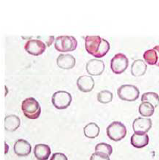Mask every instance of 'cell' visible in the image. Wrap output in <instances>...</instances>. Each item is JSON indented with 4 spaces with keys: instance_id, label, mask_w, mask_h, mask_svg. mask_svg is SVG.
I'll use <instances>...</instances> for the list:
<instances>
[{
    "instance_id": "obj_1",
    "label": "cell",
    "mask_w": 159,
    "mask_h": 160,
    "mask_svg": "<svg viewBox=\"0 0 159 160\" xmlns=\"http://www.w3.org/2000/svg\"><path fill=\"white\" fill-rule=\"evenodd\" d=\"M85 48L87 53L96 58H102L110 50V44L107 40L98 36H87L85 37Z\"/></svg>"
},
{
    "instance_id": "obj_2",
    "label": "cell",
    "mask_w": 159,
    "mask_h": 160,
    "mask_svg": "<svg viewBox=\"0 0 159 160\" xmlns=\"http://www.w3.org/2000/svg\"><path fill=\"white\" fill-rule=\"evenodd\" d=\"M21 110L24 115L30 119H38L41 114L40 103L34 98H28L24 100L21 103Z\"/></svg>"
},
{
    "instance_id": "obj_3",
    "label": "cell",
    "mask_w": 159,
    "mask_h": 160,
    "mask_svg": "<svg viewBox=\"0 0 159 160\" xmlns=\"http://www.w3.org/2000/svg\"><path fill=\"white\" fill-rule=\"evenodd\" d=\"M77 47V41L72 36H60L55 41V48L59 52H69Z\"/></svg>"
},
{
    "instance_id": "obj_4",
    "label": "cell",
    "mask_w": 159,
    "mask_h": 160,
    "mask_svg": "<svg viewBox=\"0 0 159 160\" xmlns=\"http://www.w3.org/2000/svg\"><path fill=\"white\" fill-rule=\"evenodd\" d=\"M108 137L114 141H120L127 135V128L123 123L118 121L111 122L106 128Z\"/></svg>"
},
{
    "instance_id": "obj_5",
    "label": "cell",
    "mask_w": 159,
    "mask_h": 160,
    "mask_svg": "<svg viewBox=\"0 0 159 160\" xmlns=\"http://www.w3.org/2000/svg\"><path fill=\"white\" fill-rule=\"evenodd\" d=\"M118 95L122 101L132 102L140 97V90L133 85H123L118 88Z\"/></svg>"
},
{
    "instance_id": "obj_6",
    "label": "cell",
    "mask_w": 159,
    "mask_h": 160,
    "mask_svg": "<svg viewBox=\"0 0 159 160\" xmlns=\"http://www.w3.org/2000/svg\"><path fill=\"white\" fill-rule=\"evenodd\" d=\"M72 96L69 92L65 91H58L55 92L52 97L53 106L58 110H65L71 105Z\"/></svg>"
},
{
    "instance_id": "obj_7",
    "label": "cell",
    "mask_w": 159,
    "mask_h": 160,
    "mask_svg": "<svg viewBox=\"0 0 159 160\" xmlns=\"http://www.w3.org/2000/svg\"><path fill=\"white\" fill-rule=\"evenodd\" d=\"M129 65L128 58L125 54L118 53L111 61V69L115 74H121L127 69Z\"/></svg>"
},
{
    "instance_id": "obj_8",
    "label": "cell",
    "mask_w": 159,
    "mask_h": 160,
    "mask_svg": "<svg viewBox=\"0 0 159 160\" xmlns=\"http://www.w3.org/2000/svg\"><path fill=\"white\" fill-rule=\"evenodd\" d=\"M46 45L40 39H30L25 44L24 49L31 55L39 56L44 53Z\"/></svg>"
},
{
    "instance_id": "obj_9",
    "label": "cell",
    "mask_w": 159,
    "mask_h": 160,
    "mask_svg": "<svg viewBox=\"0 0 159 160\" xmlns=\"http://www.w3.org/2000/svg\"><path fill=\"white\" fill-rule=\"evenodd\" d=\"M152 126V121L149 118H136L133 122V129L135 134H145Z\"/></svg>"
},
{
    "instance_id": "obj_10",
    "label": "cell",
    "mask_w": 159,
    "mask_h": 160,
    "mask_svg": "<svg viewBox=\"0 0 159 160\" xmlns=\"http://www.w3.org/2000/svg\"><path fill=\"white\" fill-rule=\"evenodd\" d=\"M87 71L91 76H99L105 70V63L102 60L91 59L86 65Z\"/></svg>"
},
{
    "instance_id": "obj_11",
    "label": "cell",
    "mask_w": 159,
    "mask_h": 160,
    "mask_svg": "<svg viewBox=\"0 0 159 160\" xmlns=\"http://www.w3.org/2000/svg\"><path fill=\"white\" fill-rule=\"evenodd\" d=\"M32 147L30 143L27 141L26 140L19 139L14 143V153L18 156H27L31 152Z\"/></svg>"
},
{
    "instance_id": "obj_12",
    "label": "cell",
    "mask_w": 159,
    "mask_h": 160,
    "mask_svg": "<svg viewBox=\"0 0 159 160\" xmlns=\"http://www.w3.org/2000/svg\"><path fill=\"white\" fill-rule=\"evenodd\" d=\"M76 64L75 58L70 54H61L57 58V65L63 70H71Z\"/></svg>"
},
{
    "instance_id": "obj_13",
    "label": "cell",
    "mask_w": 159,
    "mask_h": 160,
    "mask_svg": "<svg viewBox=\"0 0 159 160\" xmlns=\"http://www.w3.org/2000/svg\"><path fill=\"white\" fill-rule=\"evenodd\" d=\"M77 85L80 91L87 93L93 91L95 86V81L92 76H82L77 80Z\"/></svg>"
},
{
    "instance_id": "obj_14",
    "label": "cell",
    "mask_w": 159,
    "mask_h": 160,
    "mask_svg": "<svg viewBox=\"0 0 159 160\" xmlns=\"http://www.w3.org/2000/svg\"><path fill=\"white\" fill-rule=\"evenodd\" d=\"M34 153L37 160H47L51 155V148L47 144L39 143L34 147Z\"/></svg>"
},
{
    "instance_id": "obj_15",
    "label": "cell",
    "mask_w": 159,
    "mask_h": 160,
    "mask_svg": "<svg viewBox=\"0 0 159 160\" xmlns=\"http://www.w3.org/2000/svg\"><path fill=\"white\" fill-rule=\"evenodd\" d=\"M149 142V138L147 134H133L131 136L130 143L133 147L137 149H141L147 146Z\"/></svg>"
},
{
    "instance_id": "obj_16",
    "label": "cell",
    "mask_w": 159,
    "mask_h": 160,
    "mask_svg": "<svg viewBox=\"0 0 159 160\" xmlns=\"http://www.w3.org/2000/svg\"><path fill=\"white\" fill-rule=\"evenodd\" d=\"M131 74L133 76L139 77L145 75L147 70V65L141 59H137L134 61L131 65Z\"/></svg>"
},
{
    "instance_id": "obj_17",
    "label": "cell",
    "mask_w": 159,
    "mask_h": 160,
    "mask_svg": "<svg viewBox=\"0 0 159 160\" xmlns=\"http://www.w3.org/2000/svg\"><path fill=\"white\" fill-rule=\"evenodd\" d=\"M21 125V119L16 115H8L5 118V129L7 132H14Z\"/></svg>"
},
{
    "instance_id": "obj_18",
    "label": "cell",
    "mask_w": 159,
    "mask_h": 160,
    "mask_svg": "<svg viewBox=\"0 0 159 160\" xmlns=\"http://www.w3.org/2000/svg\"><path fill=\"white\" fill-rule=\"evenodd\" d=\"M100 132V128L99 126L95 122H90L89 124H87L83 128V133L84 135L87 138H96L98 137V134Z\"/></svg>"
},
{
    "instance_id": "obj_19",
    "label": "cell",
    "mask_w": 159,
    "mask_h": 160,
    "mask_svg": "<svg viewBox=\"0 0 159 160\" xmlns=\"http://www.w3.org/2000/svg\"><path fill=\"white\" fill-rule=\"evenodd\" d=\"M139 112L143 117H150L154 114L155 107L148 102H142L139 107Z\"/></svg>"
},
{
    "instance_id": "obj_20",
    "label": "cell",
    "mask_w": 159,
    "mask_h": 160,
    "mask_svg": "<svg viewBox=\"0 0 159 160\" xmlns=\"http://www.w3.org/2000/svg\"><path fill=\"white\" fill-rule=\"evenodd\" d=\"M141 101L150 103L155 108L159 105V96L155 92H146L142 95Z\"/></svg>"
},
{
    "instance_id": "obj_21",
    "label": "cell",
    "mask_w": 159,
    "mask_h": 160,
    "mask_svg": "<svg viewBox=\"0 0 159 160\" xmlns=\"http://www.w3.org/2000/svg\"><path fill=\"white\" fill-rule=\"evenodd\" d=\"M143 58L149 65H155L158 62V55L154 48L146 51L143 54Z\"/></svg>"
},
{
    "instance_id": "obj_22",
    "label": "cell",
    "mask_w": 159,
    "mask_h": 160,
    "mask_svg": "<svg viewBox=\"0 0 159 160\" xmlns=\"http://www.w3.org/2000/svg\"><path fill=\"white\" fill-rule=\"evenodd\" d=\"M98 101L102 103H108L112 101L113 94L109 90H102L97 94Z\"/></svg>"
},
{
    "instance_id": "obj_23",
    "label": "cell",
    "mask_w": 159,
    "mask_h": 160,
    "mask_svg": "<svg viewBox=\"0 0 159 160\" xmlns=\"http://www.w3.org/2000/svg\"><path fill=\"white\" fill-rule=\"evenodd\" d=\"M95 151L102 152L110 156L113 152V148L110 144L105 143H99L95 147Z\"/></svg>"
},
{
    "instance_id": "obj_24",
    "label": "cell",
    "mask_w": 159,
    "mask_h": 160,
    "mask_svg": "<svg viewBox=\"0 0 159 160\" xmlns=\"http://www.w3.org/2000/svg\"><path fill=\"white\" fill-rule=\"evenodd\" d=\"M90 160H111L109 155L100 152H95L92 154Z\"/></svg>"
},
{
    "instance_id": "obj_25",
    "label": "cell",
    "mask_w": 159,
    "mask_h": 160,
    "mask_svg": "<svg viewBox=\"0 0 159 160\" xmlns=\"http://www.w3.org/2000/svg\"><path fill=\"white\" fill-rule=\"evenodd\" d=\"M37 38L43 42L46 43V46L49 47L52 44L53 42L55 41V37L53 36H37Z\"/></svg>"
},
{
    "instance_id": "obj_26",
    "label": "cell",
    "mask_w": 159,
    "mask_h": 160,
    "mask_svg": "<svg viewBox=\"0 0 159 160\" xmlns=\"http://www.w3.org/2000/svg\"><path fill=\"white\" fill-rule=\"evenodd\" d=\"M50 160H68L66 155L62 152H55L51 156Z\"/></svg>"
},
{
    "instance_id": "obj_27",
    "label": "cell",
    "mask_w": 159,
    "mask_h": 160,
    "mask_svg": "<svg viewBox=\"0 0 159 160\" xmlns=\"http://www.w3.org/2000/svg\"><path fill=\"white\" fill-rule=\"evenodd\" d=\"M153 48H154L155 50L157 52V53H158V58H159V45H156V46H155Z\"/></svg>"
},
{
    "instance_id": "obj_28",
    "label": "cell",
    "mask_w": 159,
    "mask_h": 160,
    "mask_svg": "<svg viewBox=\"0 0 159 160\" xmlns=\"http://www.w3.org/2000/svg\"><path fill=\"white\" fill-rule=\"evenodd\" d=\"M8 144H7L6 143H5V154L7 153V152H8Z\"/></svg>"
},
{
    "instance_id": "obj_29",
    "label": "cell",
    "mask_w": 159,
    "mask_h": 160,
    "mask_svg": "<svg viewBox=\"0 0 159 160\" xmlns=\"http://www.w3.org/2000/svg\"><path fill=\"white\" fill-rule=\"evenodd\" d=\"M158 67H159V63H158Z\"/></svg>"
}]
</instances>
